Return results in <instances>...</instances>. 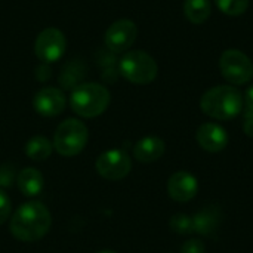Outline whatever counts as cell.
<instances>
[{
    "instance_id": "cell-25",
    "label": "cell",
    "mask_w": 253,
    "mask_h": 253,
    "mask_svg": "<svg viewBox=\"0 0 253 253\" xmlns=\"http://www.w3.org/2000/svg\"><path fill=\"white\" fill-rule=\"evenodd\" d=\"M96 253H117L116 251H110V249H105V251H99V252Z\"/></svg>"
},
{
    "instance_id": "cell-17",
    "label": "cell",
    "mask_w": 253,
    "mask_h": 253,
    "mask_svg": "<svg viewBox=\"0 0 253 253\" xmlns=\"http://www.w3.org/2000/svg\"><path fill=\"white\" fill-rule=\"evenodd\" d=\"M53 150V144L44 136H33L25 144V154L36 162L46 160Z\"/></svg>"
},
{
    "instance_id": "cell-14",
    "label": "cell",
    "mask_w": 253,
    "mask_h": 253,
    "mask_svg": "<svg viewBox=\"0 0 253 253\" xmlns=\"http://www.w3.org/2000/svg\"><path fill=\"white\" fill-rule=\"evenodd\" d=\"M166 145L159 136H145L133 147V157L141 163H153L165 154Z\"/></svg>"
},
{
    "instance_id": "cell-2",
    "label": "cell",
    "mask_w": 253,
    "mask_h": 253,
    "mask_svg": "<svg viewBox=\"0 0 253 253\" xmlns=\"http://www.w3.org/2000/svg\"><path fill=\"white\" fill-rule=\"evenodd\" d=\"M243 93L231 84H219L206 90L200 99L202 111L215 120H231L243 113Z\"/></svg>"
},
{
    "instance_id": "cell-21",
    "label": "cell",
    "mask_w": 253,
    "mask_h": 253,
    "mask_svg": "<svg viewBox=\"0 0 253 253\" xmlns=\"http://www.w3.org/2000/svg\"><path fill=\"white\" fill-rule=\"evenodd\" d=\"M10 212H12V202L9 196L0 188V225L10 218Z\"/></svg>"
},
{
    "instance_id": "cell-3",
    "label": "cell",
    "mask_w": 253,
    "mask_h": 253,
    "mask_svg": "<svg viewBox=\"0 0 253 253\" xmlns=\"http://www.w3.org/2000/svg\"><path fill=\"white\" fill-rule=\"evenodd\" d=\"M110 92L99 83H83L74 87L70 95L71 110L84 119L101 116L110 105Z\"/></svg>"
},
{
    "instance_id": "cell-8",
    "label": "cell",
    "mask_w": 253,
    "mask_h": 253,
    "mask_svg": "<svg viewBox=\"0 0 253 253\" xmlns=\"http://www.w3.org/2000/svg\"><path fill=\"white\" fill-rule=\"evenodd\" d=\"M95 168L104 179L120 181L129 175L132 160L123 150H108L98 157Z\"/></svg>"
},
{
    "instance_id": "cell-24",
    "label": "cell",
    "mask_w": 253,
    "mask_h": 253,
    "mask_svg": "<svg viewBox=\"0 0 253 253\" xmlns=\"http://www.w3.org/2000/svg\"><path fill=\"white\" fill-rule=\"evenodd\" d=\"M243 117H245L243 132H245L249 138H253V114H251V113H243Z\"/></svg>"
},
{
    "instance_id": "cell-13",
    "label": "cell",
    "mask_w": 253,
    "mask_h": 253,
    "mask_svg": "<svg viewBox=\"0 0 253 253\" xmlns=\"http://www.w3.org/2000/svg\"><path fill=\"white\" fill-rule=\"evenodd\" d=\"M222 209L216 205H208L193 216L194 233L200 236H213L222 224Z\"/></svg>"
},
{
    "instance_id": "cell-22",
    "label": "cell",
    "mask_w": 253,
    "mask_h": 253,
    "mask_svg": "<svg viewBox=\"0 0 253 253\" xmlns=\"http://www.w3.org/2000/svg\"><path fill=\"white\" fill-rule=\"evenodd\" d=\"M206 246L200 239H191L185 242L181 248V253H205Z\"/></svg>"
},
{
    "instance_id": "cell-7",
    "label": "cell",
    "mask_w": 253,
    "mask_h": 253,
    "mask_svg": "<svg viewBox=\"0 0 253 253\" xmlns=\"http://www.w3.org/2000/svg\"><path fill=\"white\" fill-rule=\"evenodd\" d=\"M67 49V40L61 30L58 28H44L34 42V52L36 56L46 64L56 62Z\"/></svg>"
},
{
    "instance_id": "cell-1",
    "label": "cell",
    "mask_w": 253,
    "mask_h": 253,
    "mask_svg": "<svg viewBox=\"0 0 253 253\" xmlns=\"http://www.w3.org/2000/svg\"><path fill=\"white\" fill-rule=\"evenodd\" d=\"M52 218L49 209L42 202H27L21 205L10 218V234L19 242H37L50 228Z\"/></svg>"
},
{
    "instance_id": "cell-11",
    "label": "cell",
    "mask_w": 253,
    "mask_h": 253,
    "mask_svg": "<svg viewBox=\"0 0 253 253\" xmlns=\"http://www.w3.org/2000/svg\"><path fill=\"white\" fill-rule=\"evenodd\" d=\"M199 145L208 153H219L228 145V132L218 123H203L196 132Z\"/></svg>"
},
{
    "instance_id": "cell-16",
    "label": "cell",
    "mask_w": 253,
    "mask_h": 253,
    "mask_svg": "<svg viewBox=\"0 0 253 253\" xmlns=\"http://www.w3.org/2000/svg\"><path fill=\"white\" fill-rule=\"evenodd\" d=\"M212 13L211 0H184V15L191 24H205Z\"/></svg>"
},
{
    "instance_id": "cell-4",
    "label": "cell",
    "mask_w": 253,
    "mask_h": 253,
    "mask_svg": "<svg viewBox=\"0 0 253 253\" xmlns=\"http://www.w3.org/2000/svg\"><path fill=\"white\" fill-rule=\"evenodd\" d=\"M119 71L133 84H148L156 80L159 67L150 53L144 50H127L120 58Z\"/></svg>"
},
{
    "instance_id": "cell-15",
    "label": "cell",
    "mask_w": 253,
    "mask_h": 253,
    "mask_svg": "<svg viewBox=\"0 0 253 253\" xmlns=\"http://www.w3.org/2000/svg\"><path fill=\"white\" fill-rule=\"evenodd\" d=\"M16 182H18V188L19 191L27 196V197H36L39 196L42 191H43V187H44V179H43V175L34 169V168H25L19 172L18 178H16Z\"/></svg>"
},
{
    "instance_id": "cell-5",
    "label": "cell",
    "mask_w": 253,
    "mask_h": 253,
    "mask_svg": "<svg viewBox=\"0 0 253 253\" xmlns=\"http://www.w3.org/2000/svg\"><path fill=\"white\" fill-rule=\"evenodd\" d=\"M89 132L83 122L77 119L64 120L55 130L53 148L64 157L77 156L87 144Z\"/></svg>"
},
{
    "instance_id": "cell-9",
    "label": "cell",
    "mask_w": 253,
    "mask_h": 253,
    "mask_svg": "<svg viewBox=\"0 0 253 253\" xmlns=\"http://www.w3.org/2000/svg\"><path fill=\"white\" fill-rule=\"evenodd\" d=\"M138 27L130 19L114 21L105 31L104 43L113 53H126L135 43Z\"/></svg>"
},
{
    "instance_id": "cell-23",
    "label": "cell",
    "mask_w": 253,
    "mask_h": 253,
    "mask_svg": "<svg viewBox=\"0 0 253 253\" xmlns=\"http://www.w3.org/2000/svg\"><path fill=\"white\" fill-rule=\"evenodd\" d=\"M243 104H245L243 113H251V114H253V84L246 89V92L243 95Z\"/></svg>"
},
{
    "instance_id": "cell-19",
    "label": "cell",
    "mask_w": 253,
    "mask_h": 253,
    "mask_svg": "<svg viewBox=\"0 0 253 253\" xmlns=\"http://www.w3.org/2000/svg\"><path fill=\"white\" fill-rule=\"evenodd\" d=\"M218 9L228 16H240L249 7V0H215Z\"/></svg>"
},
{
    "instance_id": "cell-6",
    "label": "cell",
    "mask_w": 253,
    "mask_h": 253,
    "mask_svg": "<svg viewBox=\"0 0 253 253\" xmlns=\"http://www.w3.org/2000/svg\"><path fill=\"white\" fill-rule=\"evenodd\" d=\"M219 71L231 86H242L253 79L252 59L239 49H227L219 58Z\"/></svg>"
},
{
    "instance_id": "cell-18",
    "label": "cell",
    "mask_w": 253,
    "mask_h": 253,
    "mask_svg": "<svg viewBox=\"0 0 253 253\" xmlns=\"http://www.w3.org/2000/svg\"><path fill=\"white\" fill-rule=\"evenodd\" d=\"M169 227L173 233L181 234V236H188L194 233V225H193V216H188L185 213H176L170 218Z\"/></svg>"
},
{
    "instance_id": "cell-10",
    "label": "cell",
    "mask_w": 253,
    "mask_h": 253,
    "mask_svg": "<svg viewBox=\"0 0 253 253\" xmlns=\"http://www.w3.org/2000/svg\"><path fill=\"white\" fill-rule=\"evenodd\" d=\"M197 191L199 181L193 173L187 170L175 172L168 181V194L178 203H187L193 200L197 196Z\"/></svg>"
},
{
    "instance_id": "cell-20",
    "label": "cell",
    "mask_w": 253,
    "mask_h": 253,
    "mask_svg": "<svg viewBox=\"0 0 253 253\" xmlns=\"http://www.w3.org/2000/svg\"><path fill=\"white\" fill-rule=\"evenodd\" d=\"M13 181H15V169H13V166L9 165V163L0 165V187H3V188L12 187Z\"/></svg>"
},
{
    "instance_id": "cell-12",
    "label": "cell",
    "mask_w": 253,
    "mask_h": 253,
    "mask_svg": "<svg viewBox=\"0 0 253 253\" xmlns=\"http://www.w3.org/2000/svg\"><path fill=\"white\" fill-rule=\"evenodd\" d=\"M65 96L56 87H43L33 98L34 110L43 117H55L65 108Z\"/></svg>"
}]
</instances>
